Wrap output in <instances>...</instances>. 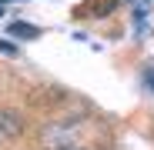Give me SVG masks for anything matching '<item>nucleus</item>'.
<instances>
[{"mask_svg": "<svg viewBox=\"0 0 154 150\" xmlns=\"http://www.w3.org/2000/svg\"><path fill=\"white\" fill-rule=\"evenodd\" d=\"M64 150H87V147H64Z\"/></svg>", "mask_w": 154, "mask_h": 150, "instance_id": "obj_3", "label": "nucleus"}, {"mask_svg": "<svg viewBox=\"0 0 154 150\" xmlns=\"http://www.w3.org/2000/svg\"><path fill=\"white\" fill-rule=\"evenodd\" d=\"M10 37H40V30L30 23H10Z\"/></svg>", "mask_w": 154, "mask_h": 150, "instance_id": "obj_2", "label": "nucleus"}, {"mask_svg": "<svg viewBox=\"0 0 154 150\" xmlns=\"http://www.w3.org/2000/svg\"><path fill=\"white\" fill-rule=\"evenodd\" d=\"M23 134V120H20V113H14V110H0V143H7V140H14V137H20Z\"/></svg>", "mask_w": 154, "mask_h": 150, "instance_id": "obj_1", "label": "nucleus"}]
</instances>
